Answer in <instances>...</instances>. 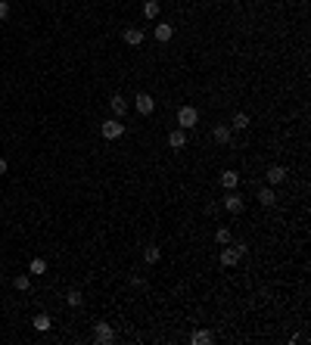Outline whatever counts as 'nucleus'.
<instances>
[{
	"mask_svg": "<svg viewBox=\"0 0 311 345\" xmlns=\"http://www.w3.org/2000/svg\"><path fill=\"white\" fill-rule=\"evenodd\" d=\"M109 109H112V115H115V118H121V115L128 112V100H125L121 94H115L112 100H109Z\"/></svg>",
	"mask_w": 311,
	"mask_h": 345,
	"instance_id": "obj_8",
	"label": "nucleus"
},
{
	"mask_svg": "<svg viewBox=\"0 0 311 345\" xmlns=\"http://www.w3.org/2000/svg\"><path fill=\"white\" fill-rule=\"evenodd\" d=\"M171 38H174V25H168V22L156 25V41H159V44H165V41H171Z\"/></svg>",
	"mask_w": 311,
	"mask_h": 345,
	"instance_id": "obj_11",
	"label": "nucleus"
},
{
	"mask_svg": "<svg viewBox=\"0 0 311 345\" xmlns=\"http://www.w3.org/2000/svg\"><path fill=\"white\" fill-rule=\"evenodd\" d=\"M159 258H162L159 246H146V249H143V261H146V264H156Z\"/></svg>",
	"mask_w": 311,
	"mask_h": 345,
	"instance_id": "obj_20",
	"label": "nucleus"
},
{
	"mask_svg": "<svg viewBox=\"0 0 311 345\" xmlns=\"http://www.w3.org/2000/svg\"><path fill=\"white\" fill-rule=\"evenodd\" d=\"M134 109H137L140 115H153V112H156V100H153L150 94H137V97H134Z\"/></svg>",
	"mask_w": 311,
	"mask_h": 345,
	"instance_id": "obj_5",
	"label": "nucleus"
},
{
	"mask_svg": "<svg viewBox=\"0 0 311 345\" xmlns=\"http://www.w3.org/2000/svg\"><path fill=\"white\" fill-rule=\"evenodd\" d=\"M212 137H215L218 143H230V128H227V124H215Z\"/></svg>",
	"mask_w": 311,
	"mask_h": 345,
	"instance_id": "obj_16",
	"label": "nucleus"
},
{
	"mask_svg": "<svg viewBox=\"0 0 311 345\" xmlns=\"http://www.w3.org/2000/svg\"><path fill=\"white\" fill-rule=\"evenodd\" d=\"M66 302H69V305H72V308H78V305H81V302H84V296H81V293H78V289H69V293H66Z\"/></svg>",
	"mask_w": 311,
	"mask_h": 345,
	"instance_id": "obj_23",
	"label": "nucleus"
},
{
	"mask_svg": "<svg viewBox=\"0 0 311 345\" xmlns=\"http://www.w3.org/2000/svg\"><path fill=\"white\" fill-rule=\"evenodd\" d=\"M159 0H143V16H146V19H156V16H159Z\"/></svg>",
	"mask_w": 311,
	"mask_h": 345,
	"instance_id": "obj_18",
	"label": "nucleus"
},
{
	"mask_svg": "<svg viewBox=\"0 0 311 345\" xmlns=\"http://www.w3.org/2000/svg\"><path fill=\"white\" fill-rule=\"evenodd\" d=\"M230 128H233V131H246V128H249V115H246V112H236L233 121H230Z\"/></svg>",
	"mask_w": 311,
	"mask_h": 345,
	"instance_id": "obj_19",
	"label": "nucleus"
},
{
	"mask_svg": "<svg viewBox=\"0 0 311 345\" xmlns=\"http://www.w3.org/2000/svg\"><path fill=\"white\" fill-rule=\"evenodd\" d=\"M196 121H199V112H196L193 106H180L177 109V128L190 131V128H196Z\"/></svg>",
	"mask_w": 311,
	"mask_h": 345,
	"instance_id": "obj_2",
	"label": "nucleus"
},
{
	"mask_svg": "<svg viewBox=\"0 0 311 345\" xmlns=\"http://www.w3.org/2000/svg\"><path fill=\"white\" fill-rule=\"evenodd\" d=\"M100 134H103L106 140H118V137L125 134V124H121V118H106V121L100 124Z\"/></svg>",
	"mask_w": 311,
	"mask_h": 345,
	"instance_id": "obj_4",
	"label": "nucleus"
},
{
	"mask_svg": "<svg viewBox=\"0 0 311 345\" xmlns=\"http://www.w3.org/2000/svg\"><path fill=\"white\" fill-rule=\"evenodd\" d=\"M0 19H10V4L7 0H0Z\"/></svg>",
	"mask_w": 311,
	"mask_h": 345,
	"instance_id": "obj_24",
	"label": "nucleus"
},
{
	"mask_svg": "<svg viewBox=\"0 0 311 345\" xmlns=\"http://www.w3.org/2000/svg\"><path fill=\"white\" fill-rule=\"evenodd\" d=\"M246 255V243H236V246H227V249H221V255H218V261H221L224 267H233L236 261H240Z\"/></svg>",
	"mask_w": 311,
	"mask_h": 345,
	"instance_id": "obj_1",
	"label": "nucleus"
},
{
	"mask_svg": "<svg viewBox=\"0 0 311 345\" xmlns=\"http://www.w3.org/2000/svg\"><path fill=\"white\" fill-rule=\"evenodd\" d=\"M224 209H227L230 215H240V212H243V196H240V193H233V190H227V196H224Z\"/></svg>",
	"mask_w": 311,
	"mask_h": 345,
	"instance_id": "obj_6",
	"label": "nucleus"
},
{
	"mask_svg": "<svg viewBox=\"0 0 311 345\" xmlns=\"http://www.w3.org/2000/svg\"><path fill=\"white\" fill-rule=\"evenodd\" d=\"M121 38H125L128 47H140V44H143V31H140V28H125Z\"/></svg>",
	"mask_w": 311,
	"mask_h": 345,
	"instance_id": "obj_9",
	"label": "nucleus"
},
{
	"mask_svg": "<svg viewBox=\"0 0 311 345\" xmlns=\"http://www.w3.org/2000/svg\"><path fill=\"white\" fill-rule=\"evenodd\" d=\"M31 326H34V330H38V333H47V330H50V326H53V320H50L47 314H38V317H34V320H31Z\"/></svg>",
	"mask_w": 311,
	"mask_h": 345,
	"instance_id": "obj_17",
	"label": "nucleus"
},
{
	"mask_svg": "<svg viewBox=\"0 0 311 345\" xmlns=\"http://www.w3.org/2000/svg\"><path fill=\"white\" fill-rule=\"evenodd\" d=\"M215 243H218V246H227V243H230V230H227V227H218V230H215Z\"/></svg>",
	"mask_w": 311,
	"mask_h": 345,
	"instance_id": "obj_22",
	"label": "nucleus"
},
{
	"mask_svg": "<svg viewBox=\"0 0 311 345\" xmlns=\"http://www.w3.org/2000/svg\"><path fill=\"white\" fill-rule=\"evenodd\" d=\"M265 177H268V184H283V180H286V168L283 165H271Z\"/></svg>",
	"mask_w": 311,
	"mask_h": 345,
	"instance_id": "obj_10",
	"label": "nucleus"
},
{
	"mask_svg": "<svg viewBox=\"0 0 311 345\" xmlns=\"http://www.w3.org/2000/svg\"><path fill=\"white\" fill-rule=\"evenodd\" d=\"M0 174H7V159H0Z\"/></svg>",
	"mask_w": 311,
	"mask_h": 345,
	"instance_id": "obj_25",
	"label": "nucleus"
},
{
	"mask_svg": "<svg viewBox=\"0 0 311 345\" xmlns=\"http://www.w3.org/2000/svg\"><path fill=\"white\" fill-rule=\"evenodd\" d=\"M236 184H240V174H236V171H221V187L224 190H236Z\"/></svg>",
	"mask_w": 311,
	"mask_h": 345,
	"instance_id": "obj_13",
	"label": "nucleus"
},
{
	"mask_svg": "<svg viewBox=\"0 0 311 345\" xmlns=\"http://www.w3.org/2000/svg\"><path fill=\"white\" fill-rule=\"evenodd\" d=\"M28 274H34V277H44V274H47V261H44V258H31V264H28Z\"/></svg>",
	"mask_w": 311,
	"mask_h": 345,
	"instance_id": "obj_15",
	"label": "nucleus"
},
{
	"mask_svg": "<svg viewBox=\"0 0 311 345\" xmlns=\"http://www.w3.org/2000/svg\"><path fill=\"white\" fill-rule=\"evenodd\" d=\"M168 147H171V150H184V147H187V131H184V128L168 131Z\"/></svg>",
	"mask_w": 311,
	"mask_h": 345,
	"instance_id": "obj_7",
	"label": "nucleus"
},
{
	"mask_svg": "<svg viewBox=\"0 0 311 345\" xmlns=\"http://www.w3.org/2000/svg\"><path fill=\"white\" fill-rule=\"evenodd\" d=\"M190 342H193V345H212V342H215V333H209V330H193Z\"/></svg>",
	"mask_w": 311,
	"mask_h": 345,
	"instance_id": "obj_12",
	"label": "nucleus"
},
{
	"mask_svg": "<svg viewBox=\"0 0 311 345\" xmlns=\"http://www.w3.org/2000/svg\"><path fill=\"white\" fill-rule=\"evenodd\" d=\"M259 202H262L265 209H271L274 202H277V196H274V190H271V187H262V190H259Z\"/></svg>",
	"mask_w": 311,
	"mask_h": 345,
	"instance_id": "obj_14",
	"label": "nucleus"
},
{
	"mask_svg": "<svg viewBox=\"0 0 311 345\" xmlns=\"http://www.w3.org/2000/svg\"><path fill=\"white\" fill-rule=\"evenodd\" d=\"M94 342L97 345H112L115 342V330H112V323H94Z\"/></svg>",
	"mask_w": 311,
	"mask_h": 345,
	"instance_id": "obj_3",
	"label": "nucleus"
},
{
	"mask_svg": "<svg viewBox=\"0 0 311 345\" xmlns=\"http://www.w3.org/2000/svg\"><path fill=\"white\" fill-rule=\"evenodd\" d=\"M13 286L19 289V293H25V289H31V277H28V274H19V277L13 280Z\"/></svg>",
	"mask_w": 311,
	"mask_h": 345,
	"instance_id": "obj_21",
	"label": "nucleus"
}]
</instances>
